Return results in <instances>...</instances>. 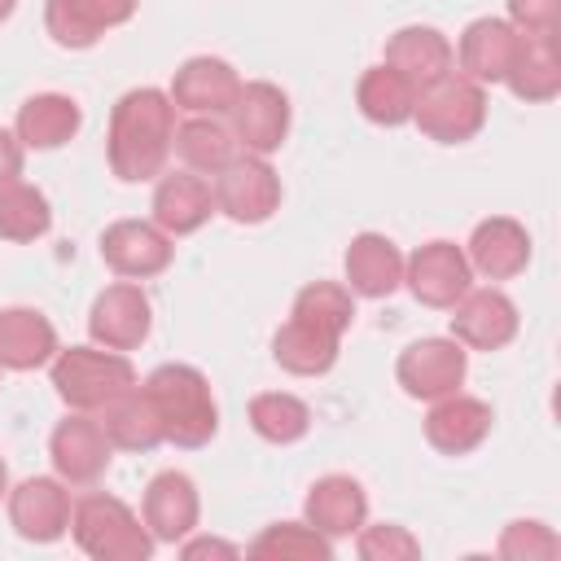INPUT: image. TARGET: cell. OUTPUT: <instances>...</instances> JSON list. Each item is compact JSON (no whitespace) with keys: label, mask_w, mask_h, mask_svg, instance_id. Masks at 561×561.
<instances>
[{"label":"cell","mask_w":561,"mask_h":561,"mask_svg":"<svg viewBox=\"0 0 561 561\" xmlns=\"http://www.w3.org/2000/svg\"><path fill=\"white\" fill-rule=\"evenodd\" d=\"M171 145L180 149V158H184L188 171H197V175H215V171H224V167L237 158V136H232V127H224L215 114H193L188 123H180Z\"/></svg>","instance_id":"obj_31"},{"label":"cell","mask_w":561,"mask_h":561,"mask_svg":"<svg viewBox=\"0 0 561 561\" xmlns=\"http://www.w3.org/2000/svg\"><path fill=\"white\" fill-rule=\"evenodd\" d=\"M237 92H241V79L224 57H188L175 70L167 96L175 101V110H188V114H228Z\"/></svg>","instance_id":"obj_17"},{"label":"cell","mask_w":561,"mask_h":561,"mask_svg":"<svg viewBox=\"0 0 561 561\" xmlns=\"http://www.w3.org/2000/svg\"><path fill=\"white\" fill-rule=\"evenodd\" d=\"M465 259H469V267H473L478 276H486V280H508V276L526 272V263H530V237H526V228H522L517 219L491 215V219H482V224L473 228Z\"/></svg>","instance_id":"obj_18"},{"label":"cell","mask_w":561,"mask_h":561,"mask_svg":"<svg viewBox=\"0 0 561 561\" xmlns=\"http://www.w3.org/2000/svg\"><path fill=\"white\" fill-rule=\"evenodd\" d=\"M232 136L245 153H276L285 145V131H289V96L267 83V79H254V83H241L237 101H232Z\"/></svg>","instance_id":"obj_9"},{"label":"cell","mask_w":561,"mask_h":561,"mask_svg":"<svg viewBox=\"0 0 561 561\" xmlns=\"http://www.w3.org/2000/svg\"><path fill=\"white\" fill-rule=\"evenodd\" d=\"M491 403L486 399H473V394H443L434 399L430 416H425V438L434 451L443 456H465L473 451L486 434H491Z\"/></svg>","instance_id":"obj_15"},{"label":"cell","mask_w":561,"mask_h":561,"mask_svg":"<svg viewBox=\"0 0 561 561\" xmlns=\"http://www.w3.org/2000/svg\"><path fill=\"white\" fill-rule=\"evenodd\" d=\"M250 425H254L259 438L285 447V443H298L311 430V408L298 394L267 390V394H254L250 399Z\"/></svg>","instance_id":"obj_33"},{"label":"cell","mask_w":561,"mask_h":561,"mask_svg":"<svg viewBox=\"0 0 561 561\" xmlns=\"http://www.w3.org/2000/svg\"><path fill=\"white\" fill-rule=\"evenodd\" d=\"M22 175V140L0 127V188Z\"/></svg>","instance_id":"obj_39"},{"label":"cell","mask_w":561,"mask_h":561,"mask_svg":"<svg viewBox=\"0 0 561 561\" xmlns=\"http://www.w3.org/2000/svg\"><path fill=\"white\" fill-rule=\"evenodd\" d=\"M197 517H202V500H197V486L188 473L167 469L145 486V526L153 539L175 543V539L193 535Z\"/></svg>","instance_id":"obj_19"},{"label":"cell","mask_w":561,"mask_h":561,"mask_svg":"<svg viewBox=\"0 0 561 561\" xmlns=\"http://www.w3.org/2000/svg\"><path fill=\"white\" fill-rule=\"evenodd\" d=\"M280 206V175L259 153L232 158L224 171H215V210H224L237 224H263Z\"/></svg>","instance_id":"obj_6"},{"label":"cell","mask_w":561,"mask_h":561,"mask_svg":"<svg viewBox=\"0 0 561 561\" xmlns=\"http://www.w3.org/2000/svg\"><path fill=\"white\" fill-rule=\"evenodd\" d=\"M53 390L75 412H101L114 394L136 386V368L123 351H96V346H66L53 355Z\"/></svg>","instance_id":"obj_4"},{"label":"cell","mask_w":561,"mask_h":561,"mask_svg":"<svg viewBox=\"0 0 561 561\" xmlns=\"http://www.w3.org/2000/svg\"><path fill=\"white\" fill-rule=\"evenodd\" d=\"M337 342L342 337H333V333H324V329L302 324V320L289 316L276 329V337H272V359L285 373H294V377H320V373H329L337 364Z\"/></svg>","instance_id":"obj_29"},{"label":"cell","mask_w":561,"mask_h":561,"mask_svg":"<svg viewBox=\"0 0 561 561\" xmlns=\"http://www.w3.org/2000/svg\"><path fill=\"white\" fill-rule=\"evenodd\" d=\"M110 451H114V443L105 438L101 421H92L88 412L66 416V421L53 430V438H48L53 469H57V478L70 482V486L96 482V478L110 469Z\"/></svg>","instance_id":"obj_12"},{"label":"cell","mask_w":561,"mask_h":561,"mask_svg":"<svg viewBox=\"0 0 561 561\" xmlns=\"http://www.w3.org/2000/svg\"><path fill=\"white\" fill-rule=\"evenodd\" d=\"M184 557L188 561H197V557H237V548L224 543V539H193V543H184Z\"/></svg>","instance_id":"obj_40"},{"label":"cell","mask_w":561,"mask_h":561,"mask_svg":"<svg viewBox=\"0 0 561 561\" xmlns=\"http://www.w3.org/2000/svg\"><path fill=\"white\" fill-rule=\"evenodd\" d=\"M517 101H552L561 92V53H557V31L539 35H517L513 66L504 75Z\"/></svg>","instance_id":"obj_26"},{"label":"cell","mask_w":561,"mask_h":561,"mask_svg":"<svg viewBox=\"0 0 561 561\" xmlns=\"http://www.w3.org/2000/svg\"><path fill=\"white\" fill-rule=\"evenodd\" d=\"M57 355V329L35 307H4L0 311V368L31 373L39 364H53Z\"/></svg>","instance_id":"obj_25"},{"label":"cell","mask_w":561,"mask_h":561,"mask_svg":"<svg viewBox=\"0 0 561 561\" xmlns=\"http://www.w3.org/2000/svg\"><path fill=\"white\" fill-rule=\"evenodd\" d=\"M517 26L504 18H478L460 35V75L473 83H504L513 53H517Z\"/></svg>","instance_id":"obj_22"},{"label":"cell","mask_w":561,"mask_h":561,"mask_svg":"<svg viewBox=\"0 0 561 561\" xmlns=\"http://www.w3.org/2000/svg\"><path fill=\"white\" fill-rule=\"evenodd\" d=\"M342 267H346V280L359 298H390L403 285V254L381 232H359L346 245Z\"/></svg>","instance_id":"obj_24"},{"label":"cell","mask_w":561,"mask_h":561,"mask_svg":"<svg viewBox=\"0 0 561 561\" xmlns=\"http://www.w3.org/2000/svg\"><path fill=\"white\" fill-rule=\"evenodd\" d=\"M245 557H254V561H333V543L307 522H276L245 548Z\"/></svg>","instance_id":"obj_32"},{"label":"cell","mask_w":561,"mask_h":561,"mask_svg":"<svg viewBox=\"0 0 561 561\" xmlns=\"http://www.w3.org/2000/svg\"><path fill=\"white\" fill-rule=\"evenodd\" d=\"M465 373H469V351L456 337H421V342L403 346V355L394 364L399 386L412 399H430V403L443 394H456Z\"/></svg>","instance_id":"obj_7"},{"label":"cell","mask_w":561,"mask_h":561,"mask_svg":"<svg viewBox=\"0 0 561 561\" xmlns=\"http://www.w3.org/2000/svg\"><path fill=\"white\" fill-rule=\"evenodd\" d=\"M508 22H513L522 35L557 31V22H561V0H508Z\"/></svg>","instance_id":"obj_38"},{"label":"cell","mask_w":561,"mask_h":561,"mask_svg":"<svg viewBox=\"0 0 561 561\" xmlns=\"http://www.w3.org/2000/svg\"><path fill=\"white\" fill-rule=\"evenodd\" d=\"M70 530L75 543L96 561H145L153 552L149 526H140V517L123 500L101 491L79 495L70 504Z\"/></svg>","instance_id":"obj_3"},{"label":"cell","mask_w":561,"mask_h":561,"mask_svg":"<svg viewBox=\"0 0 561 561\" xmlns=\"http://www.w3.org/2000/svg\"><path fill=\"white\" fill-rule=\"evenodd\" d=\"M302 513H307V526H316L324 539H342V535H355L364 526L368 495L351 473H324L311 482Z\"/></svg>","instance_id":"obj_20"},{"label":"cell","mask_w":561,"mask_h":561,"mask_svg":"<svg viewBox=\"0 0 561 561\" xmlns=\"http://www.w3.org/2000/svg\"><path fill=\"white\" fill-rule=\"evenodd\" d=\"M149 324H153V307H149L145 289L127 285V280L101 289L88 311V333L105 351H136L149 337Z\"/></svg>","instance_id":"obj_10"},{"label":"cell","mask_w":561,"mask_h":561,"mask_svg":"<svg viewBox=\"0 0 561 561\" xmlns=\"http://www.w3.org/2000/svg\"><path fill=\"white\" fill-rule=\"evenodd\" d=\"M355 105L368 123L377 127H399L412 118V105H416V88L394 70V66H373L359 75V88H355Z\"/></svg>","instance_id":"obj_30"},{"label":"cell","mask_w":561,"mask_h":561,"mask_svg":"<svg viewBox=\"0 0 561 561\" xmlns=\"http://www.w3.org/2000/svg\"><path fill=\"white\" fill-rule=\"evenodd\" d=\"M412 118L416 127L438 140V145H460V140H473L486 123V92L482 83L447 70L443 79L425 83L416 92V105H412Z\"/></svg>","instance_id":"obj_5"},{"label":"cell","mask_w":561,"mask_h":561,"mask_svg":"<svg viewBox=\"0 0 561 561\" xmlns=\"http://www.w3.org/2000/svg\"><path fill=\"white\" fill-rule=\"evenodd\" d=\"M289 316L302 320V324H316V329H324V333H333V337H342V333L351 329V320H355V298H351L346 285L311 280V285L298 289Z\"/></svg>","instance_id":"obj_35"},{"label":"cell","mask_w":561,"mask_h":561,"mask_svg":"<svg viewBox=\"0 0 561 561\" xmlns=\"http://www.w3.org/2000/svg\"><path fill=\"white\" fill-rule=\"evenodd\" d=\"M451 61H456V53H451L447 35L434 31V26H399L386 39V66H394L416 92L425 83L443 79L451 70Z\"/></svg>","instance_id":"obj_23"},{"label":"cell","mask_w":561,"mask_h":561,"mask_svg":"<svg viewBox=\"0 0 561 561\" xmlns=\"http://www.w3.org/2000/svg\"><path fill=\"white\" fill-rule=\"evenodd\" d=\"M561 552V539L543 522H508L500 535L504 561H552Z\"/></svg>","instance_id":"obj_36"},{"label":"cell","mask_w":561,"mask_h":561,"mask_svg":"<svg viewBox=\"0 0 561 561\" xmlns=\"http://www.w3.org/2000/svg\"><path fill=\"white\" fill-rule=\"evenodd\" d=\"M403 280L421 307L447 311L469 289L473 267L456 241H425L412 250V259H403Z\"/></svg>","instance_id":"obj_8"},{"label":"cell","mask_w":561,"mask_h":561,"mask_svg":"<svg viewBox=\"0 0 561 561\" xmlns=\"http://www.w3.org/2000/svg\"><path fill=\"white\" fill-rule=\"evenodd\" d=\"M9 491V469H4V460H0V495Z\"/></svg>","instance_id":"obj_42"},{"label":"cell","mask_w":561,"mask_h":561,"mask_svg":"<svg viewBox=\"0 0 561 561\" xmlns=\"http://www.w3.org/2000/svg\"><path fill=\"white\" fill-rule=\"evenodd\" d=\"M13 4H18V0H0V22H4L9 13H13Z\"/></svg>","instance_id":"obj_41"},{"label":"cell","mask_w":561,"mask_h":561,"mask_svg":"<svg viewBox=\"0 0 561 561\" xmlns=\"http://www.w3.org/2000/svg\"><path fill=\"white\" fill-rule=\"evenodd\" d=\"M145 394L158 408L162 438L175 447H206L219 430V408L210 394V381L193 364H158L145 377Z\"/></svg>","instance_id":"obj_2"},{"label":"cell","mask_w":561,"mask_h":561,"mask_svg":"<svg viewBox=\"0 0 561 561\" xmlns=\"http://www.w3.org/2000/svg\"><path fill=\"white\" fill-rule=\"evenodd\" d=\"M48 228H53V210L35 184L13 180L0 188V237L4 241H35Z\"/></svg>","instance_id":"obj_34"},{"label":"cell","mask_w":561,"mask_h":561,"mask_svg":"<svg viewBox=\"0 0 561 561\" xmlns=\"http://www.w3.org/2000/svg\"><path fill=\"white\" fill-rule=\"evenodd\" d=\"M79 123H83V114H79V101L75 96L35 92L18 110V140L26 149H57V145H66L79 131Z\"/></svg>","instance_id":"obj_28"},{"label":"cell","mask_w":561,"mask_h":561,"mask_svg":"<svg viewBox=\"0 0 561 561\" xmlns=\"http://www.w3.org/2000/svg\"><path fill=\"white\" fill-rule=\"evenodd\" d=\"M171 237L158 224L145 219H118L101 232V259L110 263V272L127 276V280H145L171 267Z\"/></svg>","instance_id":"obj_13"},{"label":"cell","mask_w":561,"mask_h":561,"mask_svg":"<svg viewBox=\"0 0 561 561\" xmlns=\"http://www.w3.org/2000/svg\"><path fill=\"white\" fill-rule=\"evenodd\" d=\"M101 430L114 447L123 451H153L162 438V421H158V408L153 399L145 394V386H127L123 394H114L105 408H101Z\"/></svg>","instance_id":"obj_27"},{"label":"cell","mask_w":561,"mask_h":561,"mask_svg":"<svg viewBox=\"0 0 561 561\" xmlns=\"http://www.w3.org/2000/svg\"><path fill=\"white\" fill-rule=\"evenodd\" d=\"M215 215V188L197 171H171L153 188V224L167 237H188Z\"/></svg>","instance_id":"obj_21"},{"label":"cell","mask_w":561,"mask_h":561,"mask_svg":"<svg viewBox=\"0 0 561 561\" xmlns=\"http://www.w3.org/2000/svg\"><path fill=\"white\" fill-rule=\"evenodd\" d=\"M451 337L469 351H500L517 337V307L500 289H465L451 302Z\"/></svg>","instance_id":"obj_11"},{"label":"cell","mask_w":561,"mask_h":561,"mask_svg":"<svg viewBox=\"0 0 561 561\" xmlns=\"http://www.w3.org/2000/svg\"><path fill=\"white\" fill-rule=\"evenodd\" d=\"M175 140V101L162 88H131L110 110V171L123 184H145L162 175Z\"/></svg>","instance_id":"obj_1"},{"label":"cell","mask_w":561,"mask_h":561,"mask_svg":"<svg viewBox=\"0 0 561 561\" xmlns=\"http://www.w3.org/2000/svg\"><path fill=\"white\" fill-rule=\"evenodd\" d=\"M136 0H48L44 26L61 48H92L110 26H123Z\"/></svg>","instance_id":"obj_16"},{"label":"cell","mask_w":561,"mask_h":561,"mask_svg":"<svg viewBox=\"0 0 561 561\" xmlns=\"http://www.w3.org/2000/svg\"><path fill=\"white\" fill-rule=\"evenodd\" d=\"M359 557L364 561H416L421 557V543L412 530L394 526V522H381V526H359Z\"/></svg>","instance_id":"obj_37"},{"label":"cell","mask_w":561,"mask_h":561,"mask_svg":"<svg viewBox=\"0 0 561 561\" xmlns=\"http://www.w3.org/2000/svg\"><path fill=\"white\" fill-rule=\"evenodd\" d=\"M9 526L31 543H53L70 530V491L61 478H26L9 491Z\"/></svg>","instance_id":"obj_14"}]
</instances>
